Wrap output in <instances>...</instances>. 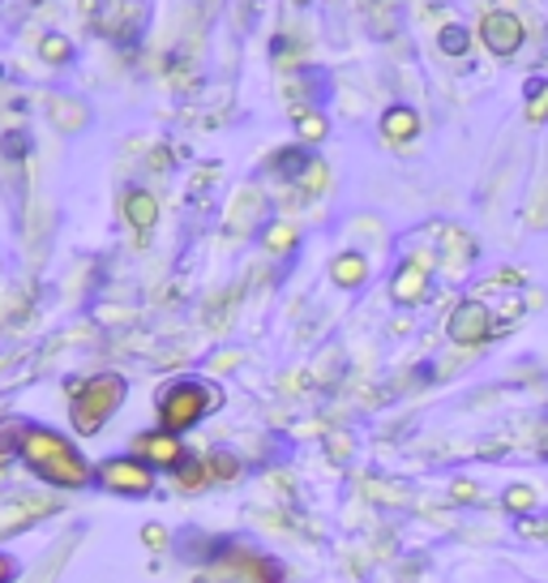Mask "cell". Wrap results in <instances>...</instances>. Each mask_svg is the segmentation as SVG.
<instances>
[{
	"label": "cell",
	"instance_id": "3957f363",
	"mask_svg": "<svg viewBox=\"0 0 548 583\" xmlns=\"http://www.w3.org/2000/svg\"><path fill=\"white\" fill-rule=\"evenodd\" d=\"M407 121H412L407 112H394V116H390V133H407ZM412 125H416V121H412Z\"/></svg>",
	"mask_w": 548,
	"mask_h": 583
},
{
	"label": "cell",
	"instance_id": "277c9868",
	"mask_svg": "<svg viewBox=\"0 0 548 583\" xmlns=\"http://www.w3.org/2000/svg\"><path fill=\"white\" fill-rule=\"evenodd\" d=\"M442 43H446V48H451V52H463V34H458V31L442 34Z\"/></svg>",
	"mask_w": 548,
	"mask_h": 583
},
{
	"label": "cell",
	"instance_id": "6da1fadb",
	"mask_svg": "<svg viewBox=\"0 0 548 583\" xmlns=\"http://www.w3.org/2000/svg\"><path fill=\"white\" fill-rule=\"evenodd\" d=\"M484 39H488V48H493L497 57H506V52H515L518 48V22L515 18H506V13H497V18L484 22Z\"/></svg>",
	"mask_w": 548,
	"mask_h": 583
},
{
	"label": "cell",
	"instance_id": "7a4b0ae2",
	"mask_svg": "<svg viewBox=\"0 0 548 583\" xmlns=\"http://www.w3.org/2000/svg\"><path fill=\"white\" fill-rule=\"evenodd\" d=\"M107 481H130L133 489H146V472L130 468V463H116V468H107Z\"/></svg>",
	"mask_w": 548,
	"mask_h": 583
}]
</instances>
